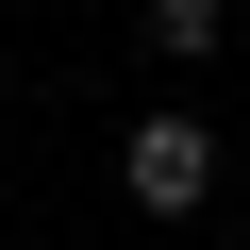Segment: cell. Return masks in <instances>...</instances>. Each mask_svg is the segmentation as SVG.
Here are the masks:
<instances>
[{
    "mask_svg": "<svg viewBox=\"0 0 250 250\" xmlns=\"http://www.w3.org/2000/svg\"><path fill=\"white\" fill-rule=\"evenodd\" d=\"M134 34H150V67H217L233 50V0H134Z\"/></svg>",
    "mask_w": 250,
    "mask_h": 250,
    "instance_id": "2",
    "label": "cell"
},
{
    "mask_svg": "<svg viewBox=\"0 0 250 250\" xmlns=\"http://www.w3.org/2000/svg\"><path fill=\"white\" fill-rule=\"evenodd\" d=\"M117 200H134L150 233H184V217L217 200V117H200V100H150L134 134H117Z\"/></svg>",
    "mask_w": 250,
    "mask_h": 250,
    "instance_id": "1",
    "label": "cell"
}]
</instances>
